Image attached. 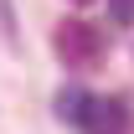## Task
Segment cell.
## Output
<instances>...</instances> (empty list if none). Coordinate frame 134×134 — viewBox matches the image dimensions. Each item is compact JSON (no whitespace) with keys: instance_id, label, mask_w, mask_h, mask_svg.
<instances>
[{"instance_id":"obj_1","label":"cell","mask_w":134,"mask_h":134,"mask_svg":"<svg viewBox=\"0 0 134 134\" xmlns=\"http://www.w3.org/2000/svg\"><path fill=\"white\" fill-rule=\"evenodd\" d=\"M52 47H57V57H62L67 67H77V72H88V67H98V62H103V31L93 26V21H83V16L57 21Z\"/></svg>"},{"instance_id":"obj_2","label":"cell","mask_w":134,"mask_h":134,"mask_svg":"<svg viewBox=\"0 0 134 134\" xmlns=\"http://www.w3.org/2000/svg\"><path fill=\"white\" fill-rule=\"evenodd\" d=\"M88 129H98V134L124 129V103H119V98H93V108H88Z\"/></svg>"},{"instance_id":"obj_3","label":"cell","mask_w":134,"mask_h":134,"mask_svg":"<svg viewBox=\"0 0 134 134\" xmlns=\"http://www.w3.org/2000/svg\"><path fill=\"white\" fill-rule=\"evenodd\" d=\"M88 108H93V98H88L83 88H62L57 93V114L72 119V124H88Z\"/></svg>"},{"instance_id":"obj_4","label":"cell","mask_w":134,"mask_h":134,"mask_svg":"<svg viewBox=\"0 0 134 134\" xmlns=\"http://www.w3.org/2000/svg\"><path fill=\"white\" fill-rule=\"evenodd\" d=\"M108 16L119 26H134V0H108Z\"/></svg>"}]
</instances>
